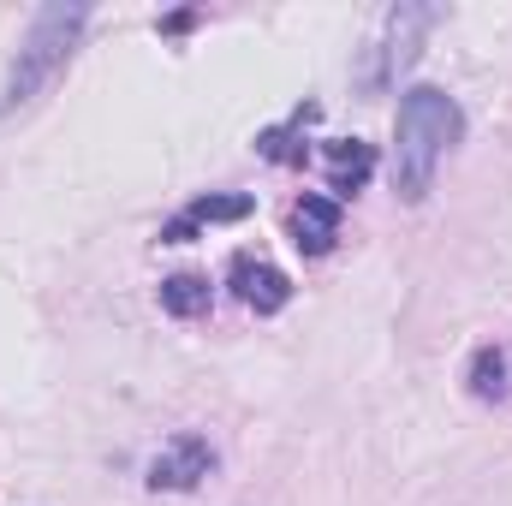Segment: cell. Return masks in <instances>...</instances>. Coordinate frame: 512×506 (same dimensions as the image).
<instances>
[{"label": "cell", "instance_id": "1", "mask_svg": "<svg viewBox=\"0 0 512 506\" xmlns=\"http://www.w3.org/2000/svg\"><path fill=\"white\" fill-rule=\"evenodd\" d=\"M465 137V114L447 90L435 84H411L399 96V120H393V191L405 203H423L435 191V173L447 161V149Z\"/></svg>", "mask_w": 512, "mask_h": 506}, {"label": "cell", "instance_id": "2", "mask_svg": "<svg viewBox=\"0 0 512 506\" xmlns=\"http://www.w3.org/2000/svg\"><path fill=\"white\" fill-rule=\"evenodd\" d=\"M84 24H90V6H84V0H54V6H42V12L30 18V30H24L18 54H12V66H6V84H0V114L30 108V102L66 72V60H72L78 42H84Z\"/></svg>", "mask_w": 512, "mask_h": 506}, {"label": "cell", "instance_id": "3", "mask_svg": "<svg viewBox=\"0 0 512 506\" xmlns=\"http://www.w3.org/2000/svg\"><path fill=\"white\" fill-rule=\"evenodd\" d=\"M435 24H441L435 6H393V12L382 18V30H376V42H370V60H364V72H358V84H364L370 96L393 90V78L417 60L423 36H429Z\"/></svg>", "mask_w": 512, "mask_h": 506}, {"label": "cell", "instance_id": "4", "mask_svg": "<svg viewBox=\"0 0 512 506\" xmlns=\"http://www.w3.org/2000/svg\"><path fill=\"white\" fill-rule=\"evenodd\" d=\"M209 471H215V447L185 429V435H173V441L149 459V477H143V483H149L155 495H185V489H197Z\"/></svg>", "mask_w": 512, "mask_h": 506}, {"label": "cell", "instance_id": "5", "mask_svg": "<svg viewBox=\"0 0 512 506\" xmlns=\"http://www.w3.org/2000/svg\"><path fill=\"white\" fill-rule=\"evenodd\" d=\"M233 292L251 304L256 316H274V310L292 304V280H286L274 262H256V256H239V262H233Z\"/></svg>", "mask_w": 512, "mask_h": 506}, {"label": "cell", "instance_id": "6", "mask_svg": "<svg viewBox=\"0 0 512 506\" xmlns=\"http://www.w3.org/2000/svg\"><path fill=\"white\" fill-rule=\"evenodd\" d=\"M334 239H340V203L334 197H298V209H292V245L304 256H328L334 251Z\"/></svg>", "mask_w": 512, "mask_h": 506}, {"label": "cell", "instance_id": "7", "mask_svg": "<svg viewBox=\"0 0 512 506\" xmlns=\"http://www.w3.org/2000/svg\"><path fill=\"white\" fill-rule=\"evenodd\" d=\"M328 191H340V197H352L370 173H376V149L364 143V137H340V143H328Z\"/></svg>", "mask_w": 512, "mask_h": 506}, {"label": "cell", "instance_id": "8", "mask_svg": "<svg viewBox=\"0 0 512 506\" xmlns=\"http://www.w3.org/2000/svg\"><path fill=\"white\" fill-rule=\"evenodd\" d=\"M161 310L179 316V322L203 316V310H209V280H197V274H173V280H161Z\"/></svg>", "mask_w": 512, "mask_h": 506}, {"label": "cell", "instance_id": "9", "mask_svg": "<svg viewBox=\"0 0 512 506\" xmlns=\"http://www.w3.org/2000/svg\"><path fill=\"white\" fill-rule=\"evenodd\" d=\"M471 393H477V399H507V358H501L495 346L477 352V364H471Z\"/></svg>", "mask_w": 512, "mask_h": 506}, {"label": "cell", "instance_id": "10", "mask_svg": "<svg viewBox=\"0 0 512 506\" xmlns=\"http://www.w3.org/2000/svg\"><path fill=\"white\" fill-rule=\"evenodd\" d=\"M245 215H251V197H197V203H191V221H197V227L245 221Z\"/></svg>", "mask_w": 512, "mask_h": 506}]
</instances>
